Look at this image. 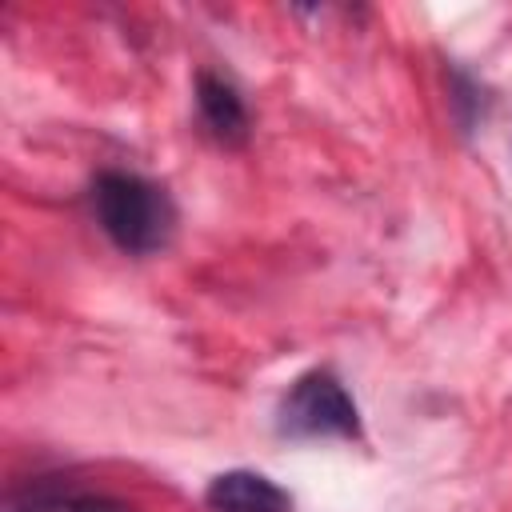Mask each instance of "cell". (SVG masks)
Listing matches in <instances>:
<instances>
[{"label": "cell", "mask_w": 512, "mask_h": 512, "mask_svg": "<svg viewBox=\"0 0 512 512\" xmlns=\"http://www.w3.org/2000/svg\"><path fill=\"white\" fill-rule=\"evenodd\" d=\"M276 428L292 440H320V436L356 440L360 412L336 372L312 368L300 380H292V388L284 392V400L276 408Z\"/></svg>", "instance_id": "7a4b0ae2"}, {"label": "cell", "mask_w": 512, "mask_h": 512, "mask_svg": "<svg viewBox=\"0 0 512 512\" xmlns=\"http://www.w3.org/2000/svg\"><path fill=\"white\" fill-rule=\"evenodd\" d=\"M92 212L108 240L128 256H152L172 240V196L136 172H100L92 184Z\"/></svg>", "instance_id": "6da1fadb"}, {"label": "cell", "mask_w": 512, "mask_h": 512, "mask_svg": "<svg viewBox=\"0 0 512 512\" xmlns=\"http://www.w3.org/2000/svg\"><path fill=\"white\" fill-rule=\"evenodd\" d=\"M4 512H132V504L104 496V492H88V488L36 484V488L20 492L16 500H8Z\"/></svg>", "instance_id": "5b68a950"}, {"label": "cell", "mask_w": 512, "mask_h": 512, "mask_svg": "<svg viewBox=\"0 0 512 512\" xmlns=\"http://www.w3.org/2000/svg\"><path fill=\"white\" fill-rule=\"evenodd\" d=\"M196 108L204 128L220 140V144H244L248 136V108L240 100V92L216 76V72H200L196 76Z\"/></svg>", "instance_id": "277c9868"}, {"label": "cell", "mask_w": 512, "mask_h": 512, "mask_svg": "<svg viewBox=\"0 0 512 512\" xmlns=\"http://www.w3.org/2000/svg\"><path fill=\"white\" fill-rule=\"evenodd\" d=\"M208 512H292V496L252 468L220 472L204 492Z\"/></svg>", "instance_id": "3957f363"}]
</instances>
